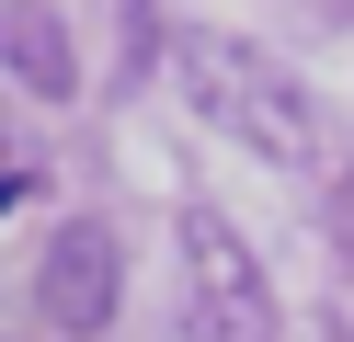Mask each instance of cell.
Returning <instances> with one entry per match:
<instances>
[{
	"label": "cell",
	"instance_id": "obj_1",
	"mask_svg": "<svg viewBox=\"0 0 354 342\" xmlns=\"http://www.w3.org/2000/svg\"><path fill=\"white\" fill-rule=\"evenodd\" d=\"M183 91H194L229 137H252L263 160L320 171V114H308V91L286 80L274 57H252V46H229V35H183Z\"/></svg>",
	"mask_w": 354,
	"mask_h": 342
},
{
	"label": "cell",
	"instance_id": "obj_3",
	"mask_svg": "<svg viewBox=\"0 0 354 342\" xmlns=\"http://www.w3.org/2000/svg\"><path fill=\"white\" fill-rule=\"evenodd\" d=\"M115 296H126V251H115V228H103V217H69V228L46 240V263H35V308H46V331L92 342L103 319H115Z\"/></svg>",
	"mask_w": 354,
	"mask_h": 342
},
{
	"label": "cell",
	"instance_id": "obj_5",
	"mask_svg": "<svg viewBox=\"0 0 354 342\" xmlns=\"http://www.w3.org/2000/svg\"><path fill=\"white\" fill-rule=\"evenodd\" d=\"M24 194V149H12V137H0V205Z\"/></svg>",
	"mask_w": 354,
	"mask_h": 342
},
{
	"label": "cell",
	"instance_id": "obj_6",
	"mask_svg": "<svg viewBox=\"0 0 354 342\" xmlns=\"http://www.w3.org/2000/svg\"><path fill=\"white\" fill-rule=\"evenodd\" d=\"M343 263H354V194H343Z\"/></svg>",
	"mask_w": 354,
	"mask_h": 342
},
{
	"label": "cell",
	"instance_id": "obj_4",
	"mask_svg": "<svg viewBox=\"0 0 354 342\" xmlns=\"http://www.w3.org/2000/svg\"><path fill=\"white\" fill-rule=\"evenodd\" d=\"M0 68H12L35 103H80V46H69V23H57L46 0H12V12H0Z\"/></svg>",
	"mask_w": 354,
	"mask_h": 342
},
{
	"label": "cell",
	"instance_id": "obj_2",
	"mask_svg": "<svg viewBox=\"0 0 354 342\" xmlns=\"http://www.w3.org/2000/svg\"><path fill=\"white\" fill-rule=\"evenodd\" d=\"M183 285H194V342H274V285L252 274L229 217H183Z\"/></svg>",
	"mask_w": 354,
	"mask_h": 342
}]
</instances>
